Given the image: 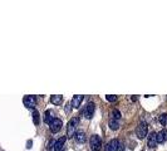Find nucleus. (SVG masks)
I'll use <instances>...</instances> for the list:
<instances>
[{"label":"nucleus","mask_w":167,"mask_h":151,"mask_svg":"<svg viewBox=\"0 0 167 151\" xmlns=\"http://www.w3.org/2000/svg\"><path fill=\"white\" fill-rule=\"evenodd\" d=\"M78 122H79V120L77 117H73L68 122V125H67V138L68 137H74L75 132H77V125H78Z\"/></svg>","instance_id":"f257e3e1"},{"label":"nucleus","mask_w":167,"mask_h":151,"mask_svg":"<svg viewBox=\"0 0 167 151\" xmlns=\"http://www.w3.org/2000/svg\"><path fill=\"white\" fill-rule=\"evenodd\" d=\"M89 145H91L92 151H99L102 147V138L99 135H92L91 140H89Z\"/></svg>","instance_id":"f03ea898"},{"label":"nucleus","mask_w":167,"mask_h":151,"mask_svg":"<svg viewBox=\"0 0 167 151\" xmlns=\"http://www.w3.org/2000/svg\"><path fill=\"white\" fill-rule=\"evenodd\" d=\"M148 134V126L146 122H141L138 126H137V129H136V135L137 137L140 138V140H142V138H145Z\"/></svg>","instance_id":"7ed1b4c3"},{"label":"nucleus","mask_w":167,"mask_h":151,"mask_svg":"<svg viewBox=\"0 0 167 151\" xmlns=\"http://www.w3.org/2000/svg\"><path fill=\"white\" fill-rule=\"evenodd\" d=\"M62 126H63L62 120L61 118H54L49 123V129H50V131L53 132V134H58V132L62 130Z\"/></svg>","instance_id":"20e7f679"},{"label":"nucleus","mask_w":167,"mask_h":151,"mask_svg":"<svg viewBox=\"0 0 167 151\" xmlns=\"http://www.w3.org/2000/svg\"><path fill=\"white\" fill-rule=\"evenodd\" d=\"M94 111H95V105L93 103V102H89V103H87V106L84 107V111H83V115H84V117L91 120L93 117L94 115Z\"/></svg>","instance_id":"39448f33"},{"label":"nucleus","mask_w":167,"mask_h":151,"mask_svg":"<svg viewBox=\"0 0 167 151\" xmlns=\"http://www.w3.org/2000/svg\"><path fill=\"white\" fill-rule=\"evenodd\" d=\"M23 102H24V106L27 108H34L37 106V97H35V96H25Z\"/></svg>","instance_id":"423d86ee"},{"label":"nucleus","mask_w":167,"mask_h":151,"mask_svg":"<svg viewBox=\"0 0 167 151\" xmlns=\"http://www.w3.org/2000/svg\"><path fill=\"white\" fill-rule=\"evenodd\" d=\"M118 146H119V141L117 140V138H112V140L106 145L104 151H117Z\"/></svg>","instance_id":"0eeeda50"},{"label":"nucleus","mask_w":167,"mask_h":151,"mask_svg":"<svg viewBox=\"0 0 167 151\" xmlns=\"http://www.w3.org/2000/svg\"><path fill=\"white\" fill-rule=\"evenodd\" d=\"M147 145L150 149H154L157 146V137H156V132H151L147 137Z\"/></svg>","instance_id":"6e6552de"},{"label":"nucleus","mask_w":167,"mask_h":151,"mask_svg":"<svg viewBox=\"0 0 167 151\" xmlns=\"http://www.w3.org/2000/svg\"><path fill=\"white\" fill-rule=\"evenodd\" d=\"M83 100H84V96H83V94H77V96H74V97H73V100H72L70 106L73 108H78L81 106Z\"/></svg>","instance_id":"1a4fd4ad"},{"label":"nucleus","mask_w":167,"mask_h":151,"mask_svg":"<svg viewBox=\"0 0 167 151\" xmlns=\"http://www.w3.org/2000/svg\"><path fill=\"white\" fill-rule=\"evenodd\" d=\"M74 141L77 144H84L87 141V136L83 131H77L74 135Z\"/></svg>","instance_id":"9d476101"},{"label":"nucleus","mask_w":167,"mask_h":151,"mask_svg":"<svg viewBox=\"0 0 167 151\" xmlns=\"http://www.w3.org/2000/svg\"><path fill=\"white\" fill-rule=\"evenodd\" d=\"M65 141H67V136H62L61 138H58V140L54 142V146H53V149H54V151H61L64 146Z\"/></svg>","instance_id":"9b49d317"},{"label":"nucleus","mask_w":167,"mask_h":151,"mask_svg":"<svg viewBox=\"0 0 167 151\" xmlns=\"http://www.w3.org/2000/svg\"><path fill=\"white\" fill-rule=\"evenodd\" d=\"M156 137H157V142L158 144H163L167 140V130L163 129V130H161L160 132H157Z\"/></svg>","instance_id":"f8f14e48"},{"label":"nucleus","mask_w":167,"mask_h":151,"mask_svg":"<svg viewBox=\"0 0 167 151\" xmlns=\"http://www.w3.org/2000/svg\"><path fill=\"white\" fill-rule=\"evenodd\" d=\"M50 102L53 105H55V106H59V105H62V102H63V97L61 94H53L52 97H50Z\"/></svg>","instance_id":"ddd939ff"},{"label":"nucleus","mask_w":167,"mask_h":151,"mask_svg":"<svg viewBox=\"0 0 167 151\" xmlns=\"http://www.w3.org/2000/svg\"><path fill=\"white\" fill-rule=\"evenodd\" d=\"M54 118H55V117L53 116V111L47 110V111L44 112V122H45V123H50Z\"/></svg>","instance_id":"4468645a"},{"label":"nucleus","mask_w":167,"mask_h":151,"mask_svg":"<svg viewBox=\"0 0 167 151\" xmlns=\"http://www.w3.org/2000/svg\"><path fill=\"white\" fill-rule=\"evenodd\" d=\"M108 125H109V129H111V130H113V131H116V130H118V129H119V122H118V120L109 118Z\"/></svg>","instance_id":"2eb2a0df"},{"label":"nucleus","mask_w":167,"mask_h":151,"mask_svg":"<svg viewBox=\"0 0 167 151\" xmlns=\"http://www.w3.org/2000/svg\"><path fill=\"white\" fill-rule=\"evenodd\" d=\"M33 122H34V125L35 126H38L39 125V122H40V116H39V112L38 111H33Z\"/></svg>","instance_id":"dca6fc26"},{"label":"nucleus","mask_w":167,"mask_h":151,"mask_svg":"<svg viewBox=\"0 0 167 151\" xmlns=\"http://www.w3.org/2000/svg\"><path fill=\"white\" fill-rule=\"evenodd\" d=\"M111 118H115V120H119L121 118V112H119L117 108H113L112 110V112H111Z\"/></svg>","instance_id":"f3484780"},{"label":"nucleus","mask_w":167,"mask_h":151,"mask_svg":"<svg viewBox=\"0 0 167 151\" xmlns=\"http://www.w3.org/2000/svg\"><path fill=\"white\" fill-rule=\"evenodd\" d=\"M158 121H160L161 125L165 126L167 123V113H162V115H161V116L158 117Z\"/></svg>","instance_id":"a211bd4d"},{"label":"nucleus","mask_w":167,"mask_h":151,"mask_svg":"<svg viewBox=\"0 0 167 151\" xmlns=\"http://www.w3.org/2000/svg\"><path fill=\"white\" fill-rule=\"evenodd\" d=\"M106 100L108 101V102H115V101H117V96H115V94H108V96H106Z\"/></svg>","instance_id":"6ab92c4d"},{"label":"nucleus","mask_w":167,"mask_h":151,"mask_svg":"<svg viewBox=\"0 0 167 151\" xmlns=\"http://www.w3.org/2000/svg\"><path fill=\"white\" fill-rule=\"evenodd\" d=\"M123 146H124V145H122V144H119V146H118V151H123V149H124Z\"/></svg>","instance_id":"aec40b11"},{"label":"nucleus","mask_w":167,"mask_h":151,"mask_svg":"<svg viewBox=\"0 0 167 151\" xmlns=\"http://www.w3.org/2000/svg\"><path fill=\"white\" fill-rule=\"evenodd\" d=\"M32 144H33V142H32V140H29V141H28V146H27V147H28V149H30V147H32Z\"/></svg>","instance_id":"412c9836"},{"label":"nucleus","mask_w":167,"mask_h":151,"mask_svg":"<svg viewBox=\"0 0 167 151\" xmlns=\"http://www.w3.org/2000/svg\"><path fill=\"white\" fill-rule=\"evenodd\" d=\"M70 105H67V107H65V112H69L70 111V107H69Z\"/></svg>","instance_id":"4be33fe9"}]
</instances>
